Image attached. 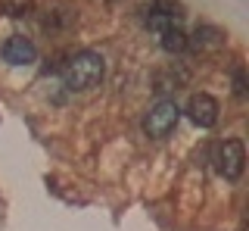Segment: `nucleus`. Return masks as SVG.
Returning <instances> with one entry per match:
<instances>
[{
    "label": "nucleus",
    "instance_id": "obj_1",
    "mask_svg": "<svg viewBox=\"0 0 249 231\" xmlns=\"http://www.w3.org/2000/svg\"><path fill=\"white\" fill-rule=\"evenodd\" d=\"M103 75H106V59L97 50H78L62 66V81L69 91H90L103 81Z\"/></svg>",
    "mask_w": 249,
    "mask_h": 231
},
{
    "label": "nucleus",
    "instance_id": "obj_2",
    "mask_svg": "<svg viewBox=\"0 0 249 231\" xmlns=\"http://www.w3.org/2000/svg\"><path fill=\"white\" fill-rule=\"evenodd\" d=\"M178 119H181V106H178L175 100L171 97L156 100L150 106V113H146V119H143V132L150 135L153 141H162V137H168L178 128Z\"/></svg>",
    "mask_w": 249,
    "mask_h": 231
},
{
    "label": "nucleus",
    "instance_id": "obj_3",
    "mask_svg": "<svg viewBox=\"0 0 249 231\" xmlns=\"http://www.w3.org/2000/svg\"><path fill=\"white\" fill-rule=\"evenodd\" d=\"M246 169V147L237 137H228L215 147V172L221 175L224 181H240Z\"/></svg>",
    "mask_w": 249,
    "mask_h": 231
},
{
    "label": "nucleus",
    "instance_id": "obj_4",
    "mask_svg": "<svg viewBox=\"0 0 249 231\" xmlns=\"http://www.w3.org/2000/svg\"><path fill=\"white\" fill-rule=\"evenodd\" d=\"M187 116H190L193 125L199 128H212L218 122V116H221V106H218V100L212 94H206V91H199V94H193L187 100Z\"/></svg>",
    "mask_w": 249,
    "mask_h": 231
},
{
    "label": "nucleus",
    "instance_id": "obj_5",
    "mask_svg": "<svg viewBox=\"0 0 249 231\" xmlns=\"http://www.w3.org/2000/svg\"><path fill=\"white\" fill-rule=\"evenodd\" d=\"M44 28L50 35H66L69 28H75V22H78V10L72 3H66V0H53L50 6L44 10Z\"/></svg>",
    "mask_w": 249,
    "mask_h": 231
},
{
    "label": "nucleus",
    "instance_id": "obj_6",
    "mask_svg": "<svg viewBox=\"0 0 249 231\" xmlns=\"http://www.w3.org/2000/svg\"><path fill=\"white\" fill-rule=\"evenodd\" d=\"M0 57H3L10 66H31V63H37V47H35V41H28L25 35H13V38L3 41Z\"/></svg>",
    "mask_w": 249,
    "mask_h": 231
},
{
    "label": "nucleus",
    "instance_id": "obj_7",
    "mask_svg": "<svg viewBox=\"0 0 249 231\" xmlns=\"http://www.w3.org/2000/svg\"><path fill=\"white\" fill-rule=\"evenodd\" d=\"M184 84H187V72L181 66H178V69L168 66V69H162V72H156V84H153V88H156V94H159V100H165L168 94H175L178 88H184Z\"/></svg>",
    "mask_w": 249,
    "mask_h": 231
},
{
    "label": "nucleus",
    "instance_id": "obj_8",
    "mask_svg": "<svg viewBox=\"0 0 249 231\" xmlns=\"http://www.w3.org/2000/svg\"><path fill=\"white\" fill-rule=\"evenodd\" d=\"M187 44H193L196 50H218L224 44V32L215 25H196L193 38H187Z\"/></svg>",
    "mask_w": 249,
    "mask_h": 231
},
{
    "label": "nucleus",
    "instance_id": "obj_9",
    "mask_svg": "<svg viewBox=\"0 0 249 231\" xmlns=\"http://www.w3.org/2000/svg\"><path fill=\"white\" fill-rule=\"evenodd\" d=\"M187 35L184 32V25H168V28H162L159 32V44H162V50L171 53V57H178V53H184L190 44H187Z\"/></svg>",
    "mask_w": 249,
    "mask_h": 231
},
{
    "label": "nucleus",
    "instance_id": "obj_10",
    "mask_svg": "<svg viewBox=\"0 0 249 231\" xmlns=\"http://www.w3.org/2000/svg\"><path fill=\"white\" fill-rule=\"evenodd\" d=\"M31 10H35V0H0V13L10 19L31 16Z\"/></svg>",
    "mask_w": 249,
    "mask_h": 231
},
{
    "label": "nucleus",
    "instance_id": "obj_11",
    "mask_svg": "<svg viewBox=\"0 0 249 231\" xmlns=\"http://www.w3.org/2000/svg\"><path fill=\"white\" fill-rule=\"evenodd\" d=\"M233 94H237V97H246V72H243V66L233 69Z\"/></svg>",
    "mask_w": 249,
    "mask_h": 231
}]
</instances>
